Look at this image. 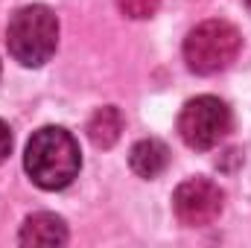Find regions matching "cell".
Listing matches in <instances>:
<instances>
[{
	"label": "cell",
	"mask_w": 251,
	"mask_h": 248,
	"mask_svg": "<svg viewBox=\"0 0 251 248\" xmlns=\"http://www.w3.org/2000/svg\"><path fill=\"white\" fill-rule=\"evenodd\" d=\"M24 167L41 190H64L79 175V167H82L73 134L59 125L38 128L26 143Z\"/></svg>",
	"instance_id": "6da1fadb"
},
{
	"label": "cell",
	"mask_w": 251,
	"mask_h": 248,
	"mask_svg": "<svg viewBox=\"0 0 251 248\" xmlns=\"http://www.w3.org/2000/svg\"><path fill=\"white\" fill-rule=\"evenodd\" d=\"M6 44H9V53L15 56V62H21L24 67H41L44 62H50V56L56 53V44H59L56 15L41 3L18 9L9 18Z\"/></svg>",
	"instance_id": "7a4b0ae2"
},
{
	"label": "cell",
	"mask_w": 251,
	"mask_h": 248,
	"mask_svg": "<svg viewBox=\"0 0 251 248\" xmlns=\"http://www.w3.org/2000/svg\"><path fill=\"white\" fill-rule=\"evenodd\" d=\"M240 47H243V38L234 24L219 21V18L204 21L196 29H190V35L184 38V62L193 73L210 76L234 62Z\"/></svg>",
	"instance_id": "3957f363"
},
{
	"label": "cell",
	"mask_w": 251,
	"mask_h": 248,
	"mask_svg": "<svg viewBox=\"0 0 251 248\" xmlns=\"http://www.w3.org/2000/svg\"><path fill=\"white\" fill-rule=\"evenodd\" d=\"M178 131L190 149H213L231 131V108L216 97H196L181 108Z\"/></svg>",
	"instance_id": "277c9868"
},
{
	"label": "cell",
	"mask_w": 251,
	"mask_h": 248,
	"mask_svg": "<svg viewBox=\"0 0 251 248\" xmlns=\"http://www.w3.org/2000/svg\"><path fill=\"white\" fill-rule=\"evenodd\" d=\"M225 196L219 184H213L210 178H187L184 184H178L173 196V207L181 225L187 228H204L210 225L219 213H222Z\"/></svg>",
	"instance_id": "5b68a950"
},
{
	"label": "cell",
	"mask_w": 251,
	"mask_h": 248,
	"mask_svg": "<svg viewBox=\"0 0 251 248\" xmlns=\"http://www.w3.org/2000/svg\"><path fill=\"white\" fill-rule=\"evenodd\" d=\"M21 246H64L67 243V225L56 213H32L21 228Z\"/></svg>",
	"instance_id": "8992f818"
},
{
	"label": "cell",
	"mask_w": 251,
	"mask_h": 248,
	"mask_svg": "<svg viewBox=\"0 0 251 248\" xmlns=\"http://www.w3.org/2000/svg\"><path fill=\"white\" fill-rule=\"evenodd\" d=\"M131 170L140 175V178H155V175H161L164 170H167V164H170V149L161 143V140H155V137H149V140H140V143H134L131 146Z\"/></svg>",
	"instance_id": "52a82bcc"
},
{
	"label": "cell",
	"mask_w": 251,
	"mask_h": 248,
	"mask_svg": "<svg viewBox=\"0 0 251 248\" xmlns=\"http://www.w3.org/2000/svg\"><path fill=\"white\" fill-rule=\"evenodd\" d=\"M120 131H123V114H120V108H114V105L100 108V111L88 120V137H91V143L100 146V149L114 146V143L120 140Z\"/></svg>",
	"instance_id": "ba28073f"
},
{
	"label": "cell",
	"mask_w": 251,
	"mask_h": 248,
	"mask_svg": "<svg viewBox=\"0 0 251 248\" xmlns=\"http://www.w3.org/2000/svg\"><path fill=\"white\" fill-rule=\"evenodd\" d=\"M161 0H117V9L131 21H146L158 12Z\"/></svg>",
	"instance_id": "9c48e42d"
},
{
	"label": "cell",
	"mask_w": 251,
	"mask_h": 248,
	"mask_svg": "<svg viewBox=\"0 0 251 248\" xmlns=\"http://www.w3.org/2000/svg\"><path fill=\"white\" fill-rule=\"evenodd\" d=\"M9 149H12V134H9V125L0 120V164L9 158Z\"/></svg>",
	"instance_id": "30bf717a"
},
{
	"label": "cell",
	"mask_w": 251,
	"mask_h": 248,
	"mask_svg": "<svg viewBox=\"0 0 251 248\" xmlns=\"http://www.w3.org/2000/svg\"><path fill=\"white\" fill-rule=\"evenodd\" d=\"M246 3H249V6H251V0H246Z\"/></svg>",
	"instance_id": "8fae6325"
}]
</instances>
